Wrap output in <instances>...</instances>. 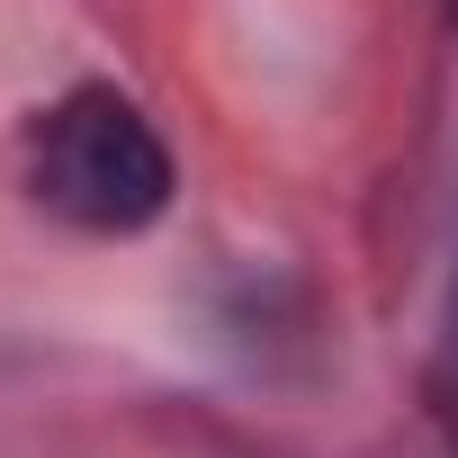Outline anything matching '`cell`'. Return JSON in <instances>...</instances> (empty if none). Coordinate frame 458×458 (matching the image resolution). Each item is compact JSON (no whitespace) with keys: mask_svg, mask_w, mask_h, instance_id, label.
Segmentation results:
<instances>
[{"mask_svg":"<svg viewBox=\"0 0 458 458\" xmlns=\"http://www.w3.org/2000/svg\"><path fill=\"white\" fill-rule=\"evenodd\" d=\"M431 422H440V449L458 458V279H449V306L431 333Z\"/></svg>","mask_w":458,"mask_h":458,"instance_id":"cell-2","label":"cell"},{"mask_svg":"<svg viewBox=\"0 0 458 458\" xmlns=\"http://www.w3.org/2000/svg\"><path fill=\"white\" fill-rule=\"evenodd\" d=\"M19 171H28V198L55 225L99 234V243L162 225L171 189H180V162H171L162 126L126 90H108V81H81L55 108H37L28 144H19Z\"/></svg>","mask_w":458,"mask_h":458,"instance_id":"cell-1","label":"cell"}]
</instances>
